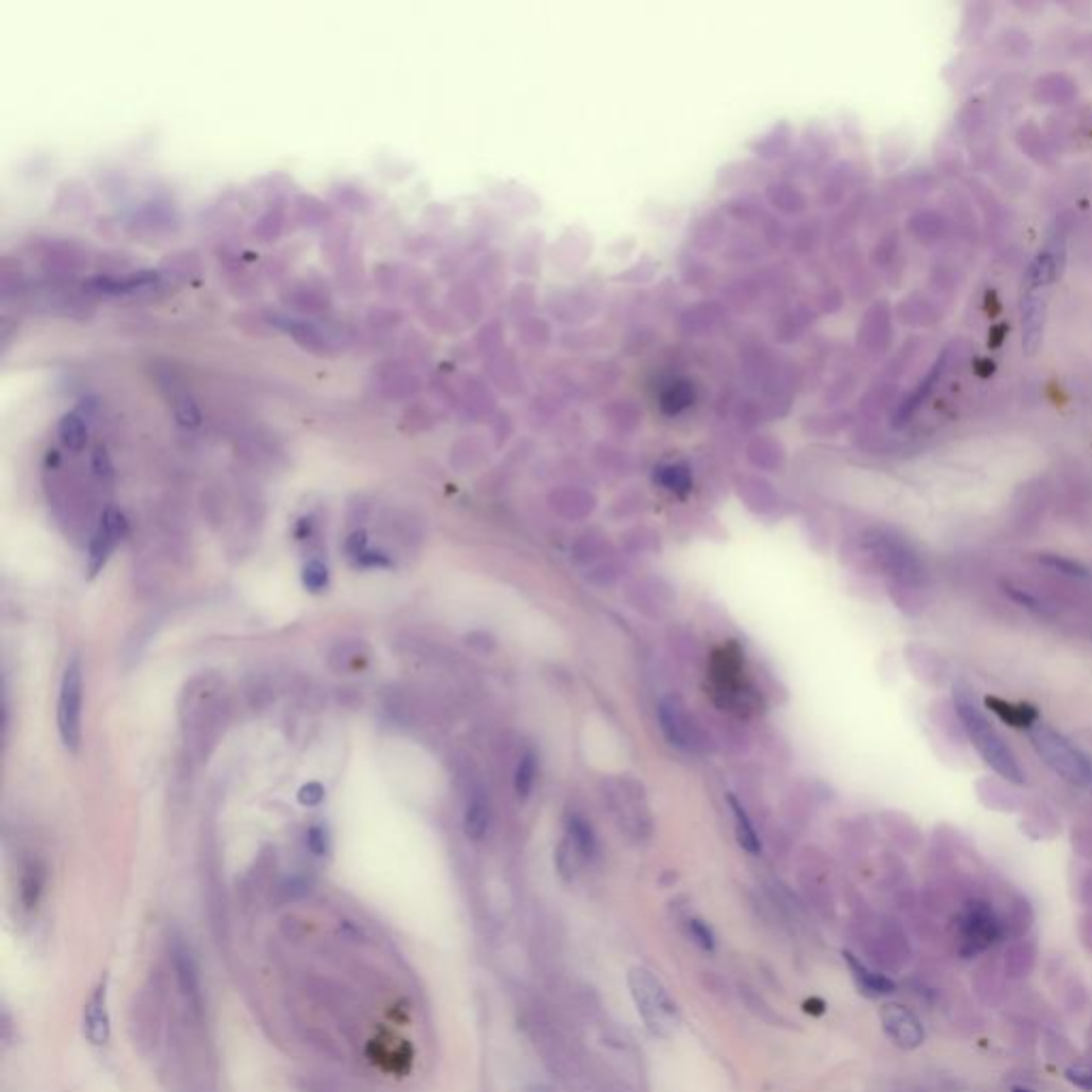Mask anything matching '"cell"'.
<instances>
[{"label": "cell", "mask_w": 1092, "mask_h": 1092, "mask_svg": "<svg viewBox=\"0 0 1092 1092\" xmlns=\"http://www.w3.org/2000/svg\"><path fill=\"white\" fill-rule=\"evenodd\" d=\"M534 781H536V755L534 751H526L521 755L517 775H514V792H517L521 801H526L529 796L531 787H534Z\"/></svg>", "instance_id": "cell-18"}, {"label": "cell", "mask_w": 1092, "mask_h": 1092, "mask_svg": "<svg viewBox=\"0 0 1092 1092\" xmlns=\"http://www.w3.org/2000/svg\"><path fill=\"white\" fill-rule=\"evenodd\" d=\"M962 939L973 952H979L994 943L1001 935V924L994 911L986 902H971L960 919Z\"/></svg>", "instance_id": "cell-8"}, {"label": "cell", "mask_w": 1092, "mask_h": 1092, "mask_svg": "<svg viewBox=\"0 0 1092 1092\" xmlns=\"http://www.w3.org/2000/svg\"><path fill=\"white\" fill-rule=\"evenodd\" d=\"M92 470L99 478H109L111 474H114V466H111L109 454L105 449H102V446H99V449L94 451V454H92Z\"/></svg>", "instance_id": "cell-24"}, {"label": "cell", "mask_w": 1092, "mask_h": 1092, "mask_svg": "<svg viewBox=\"0 0 1092 1092\" xmlns=\"http://www.w3.org/2000/svg\"><path fill=\"white\" fill-rule=\"evenodd\" d=\"M687 935H690V939L698 945L700 950L704 952H713L715 950V935H713V928L704 922L700 917H690L687 919Z\"/></svg>", "instance_id": "cell-21"}, {"label": "cell", "mask_w": 1092, "mask_h": 1092, "mask_svg": "<svg viewBox=\"0 0 1092 1092\" xmlns=\"http://www.w3.org/2000/svg\"><path fill=\"white\" fill-rule=\"evenodd\" d=\"M326 845H329V841H326V832L321 828V825H314V828L307 832V847L312 849V854L324 856Z\"/></svg>", "instance_id": "cell-28"}, {"label": "cell", "mask_w": 1092, "mask_h": 1092, "mask_svg": "<svg viewBox=\"0 0 1092 1092\" xmlns=\"http://www.w3.org/2000/svg\"><path fill=\"white\" fill-rule=\"evenodd\" d=\"M986 704L996 713V715H999L1003 721H1008V724L1013 728L1028 730L1030 726L1039 721V713L1033 707H1027V704L1025 707H1022V704L1020 707H1016V704H1008L999 698H988Z\"/></svg>", "instance_id": "cell-13"}, {"label": "cell", "mask_w": 1092, "mask_h": 1092, "mask_svg": "<svg viewBox=\"0 0 1092 1092\" xmlns=\"http://www.w3.org/2000/svg\"><path fill=\"white\" fill-rule=\"evenodd\" d=\"M58 435L68 451H82L88 442V425L80 415H65L58 425Z\"/></svg>", "instance_id": "cell-15"}, {"label": "cell", "mask_w": 1092, "mask_h": 1092, "mask_svg": "<svg viewBox=\"0 0 1092 1092\" xmlns=\"http://www.w3.org/2000/svg\"><path fill=\"white\" fill-rule=\"evenodd\" d=\"M489 818H491V813H489L487 798L483 794L472 796L466 809V820H463V828H466V834L472 841H480L485 837Z\"/></svg>", "instance_id": "cell-12"}, {"label": "cell", "mask_w": 1092, "mask_h": 1092, "mask_svg": "<svg viewBox=\"0 0 1092 1092\" xmlns=\"http://www.w3.org/2000/svg\"><path fill=\"white\" fill-rule=\"evenodd\" d=\"M1067 1080L1078 1088H1084L1092 1092V1069L1090 1067H1071L1067 1071Z\"/></svg>", "instance_id": "cell-29"}, {"label": "cell", "mask_w": 1092, "mask_h": 1092, "mask_svg": "<svg viewBox=\"0 0 1092 1092\" xmlns=\"http://www.w3.org/2000/svg\"><path fill=\"white\" fill-rule=\"evenodd\" d=\"M323 798H324V789L321 784H316V781H312V784H307L299 789V803L304 806L321 805Z\"/></svg>", "instance_id": "cell-25"}, {"label": "cell", "mask_w": 1092, "mask_h": 1092, "mask_svg": "<svg viewBox=\"0 0 1092 1092\" xmlns=\"http://www.w3.org/2000/svg\"><path fill=\"white\" fill-rule=\"evenodd\" d=\"M1003 591H1005V596L1011 598V600L1016 602V604H1020L1022 608L1033 610V613H1037V615L1050 613V610H1047V606L1044 604V602H1039V600L1033 596V593H1028V591L1020 589V587H1013V584H1003Z\"/></svg>", "instance_id": "cell-22"}, {"label": "cell", "mask_w": 1092, "mask_h": 1092, "mask_svg": "<svg viewBox=\"0 0 1092 1092\" xmlns=\"http://www.w3.org/2000/svg\"><path fill=\"white\" fill-rule=\"evenodd\" d=\"M326 583H329V572H326V565L323 562H309L304 567L305 589H309L312 593H318L326 587Z\"/></svg>", "instance_id": "cell-23"}, {"label": "cell", "mask_w": 1092, "mask_h": 1092, "mask_svg": "<svg viewBox=\"0 0 1092 1092\" xmlns=\"http://www.w3.org/2000/svg\"><path fill=\"white\" fill-rule=\"evenodd\" d=\"M124 534H126L124 514L116 509H109L105 514H102L101 527H99L97 534H94L92 543H90V555H88L90 576L99 574L102 570V565L107 564L111 550H114V546L118 545V540L124 538Z\"/></svg>", "instance_id": "cell-10"}, {"label": "cell", "mask_w": 1092, "mask_h": 1092, "mask_svg": "<svg viewBox=\"0 0 1092 1092\" xmlns=\"http://www.w3.org/2000/svg\"><path fill=\"white\" fill-rule=\"evenodd\" d=\"M280 227H282V216H280V213L269 212L268 216H265V218L259 222V227H256V231H259V235L265 237V242H268V239H271L273 235L280 233Z\"/></svg>", "instance_id": "cell-27"}, {"label": "cell", "mask_w": 1092, "mask_h": 1092, "mask_svg": "<svg viewBox=\"0 0 1092 1092\" xmlns=\"http://www.w3.org/2000/svg\"><path fill=\"white\" fill-rule=\"evenodd\" d=\"M1037 562L1042 564L1044 567L1052 572H1059L1064 576H1071V579H1088L1090 572L1084 564L1076 562V559H1069L1064 555H1056V553H1042L1037 557Z\"/></svg>", "instance_id": "cell-17"}, {"label": "cell", "mask_w": 1092, "mask_h": 1092, "mask_svg": "<svg viewBox=\"0 0 1092 1092\" xmlns=\"http://www.w3.org/2000/svg\"><path fill=\"white\" fill-rule=\"evenodd\" d=\"M174 415L177 418V423L186 427V429H194L201 425V412L199 406H196V401L188 395L186 391H179L176 395V401H174Z\"/></svg>", "instance_id": "cell-19"}, {"label": "cell", "mask_w": 1092, "mask_h": 1092, "mask_svg": "<svg viewBox=\"0 0 1092 1092\" xmlns=\"http://www.w3.org/2000/svg\"><path fill=\"white\" fill-rule=\"evenodd\" d=\"M43 892V871L37 864H30L22 877V905L34 909Z\"/></svg>", "instance_id": "cell-20"}, {"label": "cell", "mask_w": 1092, "mask_h": 1092, "mask_svg": "<svg viewBox=\"0 0 1092 1092\" xmlns=\"http://www.w3.org/2000/svg\"><path fill=\"white\" fill-rule=\"evenodd\" d=\"M842 956H845V962L851 971V977H854V982L858 986V990L862 992L864 996L877 999V996H885V994H892L894 990H897V984H894L892 979H888L881 973H875V971L862 965V962H860L854 953L842 952Z\"/></svg>", "instance_id": "cell-11"}, {"label": "cell", "mask_w": 1092, "mask_h": 1092, "mask_svg": "<svg viewBox=\"0 0 1092 1092\" xmlns=\"http://www.w3.org/2000/svg\"><path fill=\"white\" fill-rule=\"evenodd\" d=\"M83 1037L92 1046H105L111 1037V1016H109V986L107 979L94 986L88 999L83 1003L82 1013Z\"/></svg>", "instance_id": "cell-7"}, {"label": "cell", "mask_w": 1092, "mask_h": 1092, "mask_svg": "<svg viewBox=\"0 0 1092 1092\" xmlns=\"http://www.w3.org/2000/svg\"><path fill=\"white\" fill-rule=\"evenodd\" d=\"M728 803H730V806H732V813H734L738 845H741L745 851H750V854H760L762 842H760L758 832H755V828H753L750 815H747V811L743 809V805L738 803L734 796H728Z\"/></svg>", "instance_id": "cell-14"}, {"label": "cell", "mask_w": 1092, "mask_h": 1092, "mask_svg": "<svg viewBox=\"0 0 1092 1092\" xmlns=\"http://www.w3.org/2000/svg\"><path fill=\"white\" fill-rule=\"evenodd\" d=\"M567 834H570V841L574 849L579 851L583 858H591L596 854V837H593L591 832V825L581 820L579 815H574V818L567 820Z\"/></svg>", "instance_id": "cell-16"}, {"label": "cell", "mask_w": 1092, "mask_h": 1092, "mask_svg": "<svg viewBox=\"0 0 1092 1092\" xmlns=\"http://www.w3.org/2000/svg\"><path fill=\"white\" fill-rule=\"evenodd\" d=\"M1028 741L1039 758L1050 767L1056 775L1069 781L1071 786L1084 787L1092 792V758L1067 736L1056 732L1052 726L1037 721L1027 730Z\"/></svg>", "instance_id": "cell-3"}, {"label": "cell", "mask_w": 1092, "mask_h": 1092, "mask_svg": "<svg viewBox=\"0 0 1092 1092\" xmlns=\"http://www.w3.org/2000/svg\"><path fill=\"white\" fill-rule=\"evenodd\" d=\"M1056 261L1054 252H1042L1030 265L1027 275L1025 295H1022V333H1025V348L1028 352H1035V348L1042 342V329H1044V312L1047 304V288L1056 278Z\"/></svg>", "instance_id": "cell-5"}, {"label": "cell", "mask_w": 1092, "mask_h": 1092, "mask_svg": "<svg viewBox=\"0 0 1092 1092\" xmlns=\"http://www.w3.org/2000/svg\"><path fill=\"white\" fill-rule=\"evenodd\" d=\"M82 692L83 675L80 657L68 661L58 698V732L65 750L77 753L82 743Z\"/></svg>", "instance_id": "cell-6"}, {"label": "cell", "mask_w": 1092, "mask_h": 1092, "mask_svg": "<svg viewBox=\"0 0 1092 1092\" xmlns=\"http://www.w3.org/2000/svg\"><path fill=\"white\" fill-rule=\"evenodd\" d=\"M627 986L639 1016L653 1037L670 1039L681 1027V1013L661 979L651 969L634 965L627 971Z\"/></svg>", "instance_id": "cell-2"}, {"label": "cell", "mask_w": 1092, "mask_h": 1092, "mask_svg": "<svg viewBox=\"0 0 1092 1092\" xmlns=\"http://www.w3.org/2000/svg\"><path fill=\"white\" fill-rule=\"evenodd\" d=\"M881 1025L885 1035H888L894 1044L905 1047V1050H914L924 1042V1028L919 1020L911 1013L907 1008L898 1003H888L881 1008Z\"/></svg>", "instance_id": "cell-9"}, {"label": "cell", "mask_w": 1092, "mask_h": 1092, "mask_svg": "<svg viewBox=\"0 0 1092 1092\" xmlns=\"http://www.w3.org/2000/svg\"><path fill=\"white\" fill-rule=\"evenodd\" d=\"M169 969L171 977H174L176 999L179 1003L186 1016L193 1020L205 1022V990H203V977L199 962H196L194 952L182 935L174 933L169 936Z\"/></svg>", "instance_id": "cell-4"}, {"label": "cell", "mask_w": 1092, "mask_h": 1092, "mask_svg": "<svg viewBox=\"0 0 1092 1092\" xmlns=\"http://www.w3.org/2000/svg\"><path fill=\"white\" fill-rule=\"evenodd\" d=\"M661 480H664V485L675 493H683V491H687V489H690V478H687V474H683V472H678L676 468H670L668 474L661 476Z\"/></svg>", "instance_id": "cell-26"}, {"label": "cell", "mask_w": 1092, "mask_h": 1092, "mask_svg": "<svg viewBox=\"0 0 1092 1092\" xmlns=\"http://www.w3.org/2000/svg\"><path fill=\"white\" fill-rule=\"evenodd\" d=\"M953 692H956L953 694V707H956L960 724H962V728H965L969 741L973 743V747L979 751V755H982L984 762L996 772V775L1008 779L1009 784H1016V786L1025 784L1027 781L1025 770H1022L1016 753H1013L1011 747L1005 743V738L1001 736L999 730H996L990 721H988L982 709H979L977 704L969 698L967 692H960V690H953Z\"/></svg>", "instance_id": "cell-1"}]
</instances>
